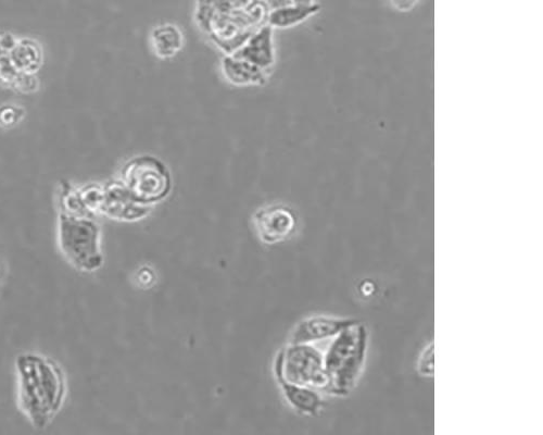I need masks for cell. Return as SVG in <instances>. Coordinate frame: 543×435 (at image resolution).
<instances>
[{
    "mask_svg": "<svg viewBox=\"0 0 543 435\" xmlns=\"http://www.w3.org/2000/svg\"><path fill=\"white\" fill-rule=\"evenodd\" d=\"M121 182L136 201L151 206L167 198L172 190V177L166 165L154 156L135 157L126 163Z\"/></svg>",
    "mask_w": 543,
    "mask_h": 435,
    "instance_id": "4",
    "label": "cell"
},
{
    "mask_svg": "<svg viewBox=\"0 0 543 435\" xmlns=\"http://www.w3.org/2000/svg\"><path fill=\"white\" fill-rule=\"evenodd\" d=\"M369 347V332L355 322L338 333L324 355L327 385L324 392L347 396L357 387L365 367Z\"/></svg>",
    "mask_w": 543,
    "mask_h": 435,
    "instance_id": "2",
    "label": "cell"
},
{
    "mask_svg": "<svg viewBox=\"0 0 543 435\" xmlns=\"http://www.w3.org/2000/svg\"><path fill=\"white\" fill-rule=\"evenodd\" d=\"M290 3L292 4H297V5H312L314 4V0H289Z\"/></svg>",
    "mask_w": 543,
    "mask_h": 435,
    "instance_id": "18",
    "label": "cell"
},
{
    "mask_svg": "<svg viewBox=\"0 0 543 435\" xmlns=\"http://www.w3.org/2000/svg\"><path fill=\"white\" fill-rule=\"evenodd\" d=\"M355 322H357L355 319L312 316L298 323L289 343L314 344L333 339Z\"/></svg>",
    "mask_w": 543,
    "mask_h": 435,
    "instance_id": "8",
    "label": "cell"
},
{
    "mask_svg": "<svg viewBox=\"0 0 543 435\" xmlns=\"http://www.w3.org/2000/svg\"><path fill=\"white\" fill-rule=\"evenodd\" d=\"M418 371L420 376L433 378L435 374L434 366V343L427 345L421 353L418 360Z\"/></svg>",
    "mask_w": 543,
    "mask_h": 435,
    "instance_id": "14",
    "label": "cell"
},
{
    "mask_svg": "<svg viewBox=\"0 0 543 435\" xmlns=\"http://www.w3.org/2000/svg\"><path fill=\"white\" fill-rule=\"evenodd\" d=\"M320 9L321 7L317 4H287L284 6H279L269 12L268 26H270L272 29L292 28L317 14Z\"/></svg>",
    "mask_w": 543,
    "mask_h": 435,
    "instance_id": "13",
    "label": "cell"
},
{
    "mask_svg": "<svg viewBox=\"0 0 543 435\" xmlns=\"http://www.w3.org/2000/svg\"><path fill=\"white\" fill-rule=\"evenodd\" d=\"M99 214L111 219L135 221L149 214V206L136 201L121 181L111 182L103 188Z\"/></svg>",
    "mask_w": 543,
    "mask_h": 435,
    "instance_id": "7",
    "label": "cell"
},
{
    "mask_svg": "<svg viewBox=\"0 0 543 435\" xmlns=\"http://www.w3.org/2000/svg\"><path fill=\"white\" fill-rule=\"evenodd\" d=\"M60 251L69 263L83 272H94L104 264L101 236L91 216L62 213L58 222Z\"/></svg>",
    "mask_w": 543,
    "mask_h": 435,
    "instance_id": "3",
    "label": "cell"
},
{
    "mask_svg": "<svg viewBox=\"0 0 543 435\" xmlns=\"http://www.w3.org/2000/svg\"><path fill=\"white\" fill-rule=\"evenodd\" d=\"M254 222L259 239L271 245L289 239L297 228L294 210L284 205H271L259 209L254 216Z\"/></svg>",
    "mask_w": 543,
    "mask_h": 435,
    "instance_id": "6",
    "label": "cell"
},
{
    "mask_svg": "<svg viewBox=\"0 0 543 435\" xmlns=\"http://www.w3.org/2000/svg\"><path fill=\"white\" fill-rule=\"evenodd\" d=\"M221 68L225 79L233 85H260L265 82V70L233 55L222 59Z\"/></svg>",
    "mask_w": 543,
    "mask_h": 435,
    "instance_id": "11",
    "label": "cell"
},
{
    "mask_svg": "<svg viewBox=\"0 0 543 435\" xmlns=\"http://www.w3.org/2000/svg\"><path fill=\"white\" fill-rule=\"evenodd\" d=\"M0 122L5 126H11L12 123L17 122V111L12 107H5L0 111Z\"/></svg>",
    "mask_w": 543,
    "mask_h": 435,
    "instance_id": "15",
    "label": "cell"
},
{
    "mask_svg": "<svg viewBox=\"0 0 543 435\" xmlns=\"http://www.w3.org/2000/svg\"><path fill=\"white\" fill-rule=\"evenodd\" d=\"M18 404L30 424L45 429L60 412L67 393L65 376L54 360L24 353L16 360Z\"/></svg>",
    "mask_w": 543,
    "mask_h": 435,
    "instance_id": "1",
    "label": "cell"
},
{
    "mask_svg": "<svg viewBox=\"0 0 543 435\" xmlns=\"http://www.w3.org/2000/svg\"><path fill=\"white\" fill-rule=\"evenodd\" d=\"M274 374L276 380L319 391L327 385L324 354L314 344L289 343L275 358Z\"/></svg>",
    "mask_w": 543,
    "mask_h": 435,
    "instance_id": "5",
    "label": "cell"
},
{
    "mask_svg": "<svg viewBox=\"0 0 543 435\" xmlns=\"http://www.w3.org/2000/svg\"><path fill=\"white\" fill-rule=\"evenodd\" d=\"M147 279H148L149 281H153V280H154L153 273H151L150 270H148V271L146 270V271H142V272H141V276H140V281H141V283L146 284V285L149 284V282L147 281Z\"/></svg>",
    "mask_w": 543,
    "mask_h": 435,
    "instance_id": "17",
    "label": "cell"
},
{
    "mask_svg": "<svg viewBox=\"0 0 543 435\" xmlns=\"http://www.w3.org/2000/svg\"><path fill=\"white\" fill-rule=\"evenodd\" d=\"M390 2L398 11L408 12L418 5L420 0H390Z\"/></svg>",
    "mask_w": 543,
    "mask_h": 435,
    "instance_id": "16",
    "label": "cell"
},
{
    "mask_svg": "<svg viewBox=\"0 0 543 435\" xmlns=\"http://www.w3.org/2000/svg\"><path fill=\"white\" fill-rule=\"evenodd\" d=\"M277 383L280 385L285 400L296 412L307 416H317L321 413L324 402L319 390L280 379Z\"/></svg>",
    "mask_w": 543,
    "mask_h": 435,
    "instance_id": "10",
    "label": "cell"
},
{
    "mask_svg": "<svg viewBox=\"0 0 543 435\" xmlns=\"http://www.w3.org/2000/svg\"><path fill=\"white\" fill-rule=\"evenodd\" d=\"M232 55L263 70L269 69L275 60L273 29L270 26H264L252 33L241 47L235 49Z\"/></svg>",
    "mask_w": 543,
    "mask_h": 435,
    "instance_id": "9",
    "label": "cell"
},
{
    "mask_svg": "<svg viewBox=\"0 0 543 435\" xmlns=\"http://www.w3.org/2000/svg\"><path fill=\"white\" fill-rule=\"evenodd\" d=\"M150 43L158 58L171 59L182 51L184 36L181 30L173 24H160L151 32Z\"/></svg>",
    "mask_w": 543,
    "mask_h": 435,
    "instance_id": "12",
    "label": "cell"
}]
</instances>
